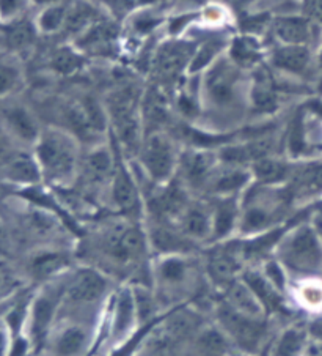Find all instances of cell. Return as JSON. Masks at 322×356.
Masks as SVG:
<instances>
[{"instance_id":"obj_1","label":"cell","mask_w":322,"mask_h":356,"mask_svg":"<svg viewBox=\"0 0 322 356\" xmlns=\"http://www.w3.org/2000/svg\"><path fill=\"white\" fill-rule=\"evenodd\" d=\"M77 262L107 273L117 282H148L153 257L145 221L115 215L77 240ZM150 284V282H148Z\"/></svg>"},{"instance_id":"obj_2","label":"cell","mask_w":322,"mask_h":356,"mask_svg":"<svg viewBox=\"0 0 322 356\" xmlns=\"http://www.w3.org/2000/svg\"><path fill=\"white\" fill-rule=\"evenodd\" d=\"M201 252L160 254L151 257L148 282L162 314L183 306H194L211 318L219 293L206 276Z\"/></svg>"},{"instance_id":"obj_3","label":"cell","mask_w":322,"mask_h":356,"mask_svg":"<svg viewBox=\"0 0 322 356\" xmlns=\"http://www.w3.org/2000/svg\"><path fill=\"white\" fill-rule=\"evenodd\" d=\"M32 152L47 188L69 189L74 186L85 152L74 134L57 124H46Z\"/></svg>"},{"instance_id":"obj_4","label":"cell","mask_w":322,"mask_h":356,"mask_svg":"<svg viewBox=\"0 0 322 356\" xmlns=\"http://www.w3.org/2000/svg\"><path fill=\"white\" fill-rule=\"evenodd\" d=\"M294 197L286 186H262L253 183L242 195L237 236L252 238L286 225Z\"/></svg>"},{"instance_id":"obj_5","label":"cell","mask_w":322,"mask_h":356,"mask_svg":"<svg viewBox=\"0 0 322 356\" xmlns=\"http://www.w3.org/2000/svg\"><path fill=\"white\" fill-rule=\"evenodd\" d=\"M118 284L107 273L77 262L67 275L62 311L104 317Z\"/></svg>"},{"instance_id":"obj_6","label":"cell","mask_w":322,"mask_h":356,"mask_svg":"<svg viewBox=\"0 0 322 356\" xmlns=\"http://www.w3.org/2000/svg\"><path fill=\"white\" fill-rule=\"evenodd\" d=\"M145 328L137 309L133 284H118L104 312L98 348L113 356L134 343Z\"/></svg>"},{"instance_id":"obj_7","label":"cell","mask_w":322,"mask_h":356,"mask_svg":"<svg viewBox=\"0 0 322 356\" xmlns=\"http://www.w3.org/2000/svg\"><path fill=\"white\" fill-rule=\"evenodd\" d=\"M103 318L60 311L47 334L41 356H90L99 346Z\"/></svg>"},{"instance_id":"obj_8","label":"cell","mask_w":322,"mask_h":356,"mask_svg":"<svg viewBox=\"0 0 322 356\" xmlns=\"http://www.w3.org/2000/svg\"><path fill=\"white\" fill-rule=\"evenodd\" d=\"M276 257L291 279L322 275V236L313 224L288 225L273 249Z\"/></svg>"},{"instance_id":"obj_9","label":"cell","mask_w":322,"mask_h":356,"mask_svg":"<svg viewBox=\"0 0 322 356\" xmlns=\"http://www.w3.org/2000/svg\"><path fill=\"white\" fill-rule=\"evenodd\" d=\"M143 93L134 86H121L105 98L110 134L124 156L135 158L140 150L145 128L142 118Z\"/></svg>"},{"instance_id":"obj_10","label":"cell","mask_w":322,"mask_h":356,"mask_svg":"<svg viewBox=\"0 0 322 356\" xmlns=\"http://www.w3.org/2000/svg\"><path fill=\"white\" fill-rule=\"evenodd\" d=\"M67 275L37 286L35 292L27 298L26 317L19 337L27 343L28 353L38 355L53 323L60 316Z\"/></svg>"},{"instance_id":"obj_11","label":"cell","mask_w":322,"mask_h":356,"mask_svg":"<svg viewBox=\"0 0 322 356\" xmlns=\"http://www.w3.org/2000/svg\"><path fill=\"white\" fill-rule=\"evenodd\" d=\"M211 320L228 337L239 355L261 356L278 328L273 318H253L235 312L217 298Z\"/></svg>"},{"instance_id":"obj_12","label":"cell","mask_w":322,"mask_h":356,"mask_svg":"<svg viewBox=\"0 0 322 356\" xmlns=\"http://www.w3.org/2000/svg\"><path fill=\"white\" fill-rule=\"evenodd\" d=\"M183 148L169 129H154L143 136L135 161L145 180L162 186L176 178Z\"/></svg>"},{"instance_id":"obj_13","label":"cell","mask_w":322,"mask_h":356,"mask_svg":"<svg viewBox=\"0 0 322 356\" xmlns=\"http://www.w3.org/2000/svg\"><path fill=\"white\" fill-rule=\"evenodd\" d=\"M241 73L242 70L237 68L228 56H220L205 73L200 74L201 104L216 112L231 114L242 99Z\"/></svg>"},{"instance_id":"obj_14","label":"cell","mask_w":322,"mask_h":356,"mask_svg":"<svg viewBox=\"0 0 322 356\" xmlns=\"http://www.w3.org/2000/svg\"><path fill=\"white\" fill-rule=\"evenodd\" d=\"M77 264L76 248L46 245L33 248L22 264V275L35 286L67 275Z\"/></svg>"},{"instance_id":"obj_15","label":"cell","mask_w":322,"mask_h":356,"mask_svg":"<svg viewBox=\"0 0 322 356\" xmlns=\"http://www.w3.org/2000/svg\"><path fill=\"white\" fill-rule=\"evenodd\" d=\"M217 150L203 147L183 148L176 178L196 197H203L214 170L219 168Z\"/></svg>"},{"instance_id":"obj_16","label":"cell","mask_w":322,"mask_h":356,"mask_svg":"<svg viewBox=\"0 0 322 356\" xmlns=\"http://www.w3.org/2000/svg\"><path fill=\"white\" fill-rule=\"evenodd\" d=\"M195 49L196 44L187 40H170L160 44L153 58V71L158 84L164 87L176 82L180 76L187 74Z\"/></svg>"},{"instance_id":"obj_17","label":"cell","mask_w":322,"mask_h":356,"mask_svg":"<svg viewBox=\"0 0 322 356\" xmlns=\"http://www.w3.org/2000/svg\"><path fill=\"white\" fill-rule=\"evenodd\" d=\"M176 227L201 249L212 245V210L211 202L206 197H195L190 200L186 210L178 218Z\"/></svg>"},{"instance_id":"obj_18","label":"cell","mask_w":322,"mask_h":356,"mask_svg":"<svg viewBox=\"0 0 322 356\" xmlns=\"http://www.w3.org/2000/svg\"><path fill=\"white\" fill-rule=\"evenodd\" d=\"M253 185L250 168L220 163L207 181L203 197H239Z\"/></svg>"},{"instance_id":"obj_19","label":"cell","mask_w":322,"mask_h":356,"mask_svg":"<svg viewBox=\"0 0 322 356\" xmlns=\"http://www.w3.org/2000/svg\"><path fill=\"white\" fill-rule=\"evenodd\" d=\"M247 101L248 109L255 115L267 117L276 114L280 109V95L276 79L271 74L269 68L264 65H260V67L252 70Z\"/></svg>"},{"instance_id":"obj_20","label":"cell","mask_w":322,"mask_h":356,"mask_svg":"<svg viewBox=\"0 0 322 356\" xmlns=\"http://www.w3.org/2000/svg\"><path fill=\"white\" fill-rule=\"evenodd\" d=\"M190 356H239L228 337L207 318L186 341Z\"/></svg>"},{"instance_id":"obj_21","label":"cell","mask_w":322,"mask_h":356,"mask_svg":"<svg viewBox=\"0 0 322 356\" xmlns=\"http://www.w3.org/2000/svg\"><path fill=\"white\" fill-rule=\"evenodd\" d=\"M0 177L5 185L16 189L43 185V174L33 152H17L8 156L0 169Z\"/></svg>"},{"instance_id":"obj_22","label":"cell","mask_w":322,"mask_h":356,"mask_svg":"<svg viewBox=\"0 0 322 356\" xmlns=\"http://www.w3.org/2000/svg\"><path fill=\"white\" fill-rule=\"evenodd\" d=\"M2 120L11 138L33 150L44 127L31 109L22 104H10L2 109Z\"/></svg>"},{"instance_id":"obj_23","label":"cell","mask_w":322,"mask_h":356,"mask_svg":"<svg viewBox=\"0 0 322 356\" xmlns=\"http://www.w3.org/2000/svg\"><path fill=\"white\" fill-rule=\"evenodd\" d=\"M241 200L242 195L210 199L212 210V245L237 236L241 221Z\"/></svg>"},{"instance_id":"obj_24","label":"cell","mask_w":322,"mask_h":356,"mask_svg":"<svg viewBox=\"0 0 322 356\" xmlns=\"http://www.w3.org/2000/svg\"><path fill=\"white\" fill-rule=\"evenodd\" d=\"M220 301H223L230 307L241 316L253 317V318H271L267 309L262 305L258 295L253 292V289L244 281V277H237L230 286H226L219 293Z\"/></svg>"},{"instance_id":"obj_25","label":"cell","mask_w":322,"mask_h":356,"mask_svg":"<svg viewBox=\"0 0 322 356\" xmlns=\"http://www.w3.org/2000/svg\"><path fill=\"white\" fill-rule=\"evenodd\" d=\"M269 63L273 70L285 74L303 78L313 67V54L310 46L278 44L269 52Z\"/></svg>"},{"instance_id":"obj_26","label":"cell","mask_w":322,"mask_h":356,"mask_svg":"<svg viewBox=\"0 0 322 356\" xmlns=\"http://www.w3.org/2000/svg\"><path fill=\"white\" fill-rule=\"evenodd\" d=\"M296 165L282 155L261 158L250 165L253 183L262 186H286L291 180Z\"/></svg>"},{"instance_id":"obj_27","label":"cell","mask_w":322,"mask_h":356,"mask_svg":"<svg viewBox=\"0 0 322 356\" xmlns=\"http://www.w3.org/2000/svg\"><path fill=\"white\" fill-rule=\"evenodd\" d=\"M272 33L278 44L310 46L313 40V24L305 16L286 15L272 21Z\"/></svg>"},{"instance_id":"obj_28","label":"cell","mask_w":322,"mask_h":356,"mask_svg":"<svg viewBox=\"0 0 322 356\" xmlns=\"http://www.w3.org/2000/svg\"><path fill=\"white\" fill-rule=\"evenodd\" d=\"M118 27L109 21H98L74 40V46L83 54H109L117 43Z\"/></svg>"},{"instance_id":"obj_29","label":"cell","mask_w":322,"mask_h":356,"mask_svg":"<svg viewBox=\"0 0 322 356\" xmlns=\"http://www.w3.org/2000/svg\"><path fill=\"white\" fill-rule=\"evenodd\" d=\"M288 300L292 307L318 314L322 311V281L319 277L291 279Z\"/></svg>"},{"instance_id":"obj_30","label":"cell","mask_w":322,"mask_h":356,"mask_svg":"<svg viewBox=\"0 0 322 356\" xmlns=\"http://www.w3.org/2000/svg\"><path fill=\"white\" fill-rule=\"evenodd\" d=\"M262 47L264 46L261 44L258 37L241 33L230 41L226 56L230 57V60L235 63L237 68L255 70L256 67L262 65V58L266 56Z\"/></svg>"},{"instance_id":"obj_31","label":"cell","mask_w":322,"mask_h":356,"mask_svg":"<svg viewBox=\"0 0 322 356\" xmlns=\"http://www.w3.org/2000/svg\"><path fill=\"white\" fill-rule=\"evenodd\" d=\"M307 336L308 331L303 326L296 323H288L285 326L278 325L267 350L271 356H302Z\"/></svg>"},{"instance_id":"obj_32","label":"cell","mask_w":322,"mask_h":356,"mask_svg":"<svg viewBox=\"0 0 322 356\" xmlns=\"http://www.w3.org/2000/svg\"><path fill=\"white\" fill-rule=\"evenodd\" d=\"M98 21H101V17L96 7H93L90 2H85V0H76L68 7L63 32L76 40Z\"/></svg>"},{"instance_id":"obj_33","label":"cell","mask_w":322,"mask_h":356,"mask_svg":"<svg viewBox=\"0 0 322 356\" xmlns=\"http://www.w3.org/2000/svg\"><path fill=\"white\" fill-rule=\"evenodd\" d=\"M226 44L230 43H226V40L222 37H214L203 41L201 44L196 46L192 62H190V67L187 70V74L195 76L205 73L220 56L225 54Z\"/></svg>"},{"instance_id":"obj_34","label":"cell","mask_w":322,"mask_h":356,"mask_svg":"<svg viewBox=\"0 0 322 356\" xmlns=\"http://www.w3.org/2000/svg\"><path fill=\"white\" fill-rule=\"evenodd\" d=\"M87 56L73 46H60L52 52L49 67L60 76H73L85 67Z\"/></svg>"},{"instance_id":"obj_35","label":"cell","mask_w":322,"mask_h":356,"mask_svg":"<svg viewBox=\"0 0 322 356\" xmlns=\"http://www.w3.org/2000/svg\"><path fill=\"white\" fill-rule=\"evenodd\" d=\"M68 7L69 5H67V3L57 2V3L47 5V7L41 10V13L38 15L37 21H35V26H37L38 33L53 35V33L63 32L65 22H67Z\"/></svg>"},{"instance_id":"obj_36","label":"cell","mask_w":322,"mask_h":356,"mask_svg":"<svg viewBox=\"0 0 322 356\" xmlns=\"http://www.w3.org/2000/svg\"><path fill=\"white\" fill-rule=\"evenodd\" d=\"M37 26L35 22H31L27 19L16 21L13 24L5 26V40L7 44L15 51H22L31 47L35 40H37Z\"/></svg>"},{"instance_id":"obj_37","label":"cell","mask_w":322,"mask_h":356,"mask_svg":"<svg viewBox=\"0 0 322 356\" xmlns=\"http://www.w3.org/2000/svg\"><path fill=\"white\" fill-rule=\"evenodd\" d=\"M22 71L11 58H0V98H5L21 87Z\"/></svg>"},{"instance_id":"obj_38","label":"cell","mask_w":322,"mask_h":356,"mask_svg":"<svg viewBox=\"0 0 322 356\" xmlns=\"http://www.w3.org/2000/svg\"><path fill=\"white\" fill-rule=\"evenodd\" d=\"M24 282H28L26 276L0 265V302L15 296L22 289Z\"/></svg>"},{"instance_id":"obj_39","label":"cell","mask_w":322,"mask_h":356,"mask_svg":"<svg viewBox=\"0 0 322 356\" xmlns=\"http://www.w3.org/2000/svg\"><path fill=\"white\" fill-rule=\"evenodd\" d=\"M32 0H0V24L8 26L24 19Z\"/></svg>"},{"instance_id":"obj_40","label":"cell","mask_w":322,"mask_h":356,"mask_svg":"<svg viewBox=\"0 0 322 356\" xmlns=\"http://www.w3.org/2000/svg\"><path fill=\"white\" fill-rule=\"evenodd\" d=\"M16 334L10 328L8 323L2 320L0 322V356H13L16 347Z\"/></svg>"},{"instance_id":"obj_41","label":"cell","mask_w":322,"mask_h":356,"mask_svg":"<svg viewBox=\"0 0 322 356\" xmlns=\"http://www.w3.org/2000/svg\"><path fill=\"white\" fill-rule=\"evenodd\" d=\"M159 19H156L154 16H150V15H142L135 19V24H134V29L135 32L139 33H148V32H153L154 27L159 26Z\"/></svg>"},{"instance_id":"obj_42","label":"cell","mask_w":322,"mask_h":356,"mask_svg":"<svg viewBox=\"0 0 322 356\" xmlns=\"http://www.w3.org/2000/svg\"><path fill=\"white\" fill-rule=\"evenodd\" d=\"M137 3V0H109V5L117 13H126Z\"/></svg>"},{"instance_id":"obj_43","label":"cell","mask_w":322,"mask_h":356,"mask_svg":"<svg viewBox=\"0 0 322 356\" xmlns=\"http://www.w3.org/2000/svg\"><path fill=\"white\" fill-rule=\"evenodd\" d=\"M308 334H312L313 337H316V339L322 341V317H318L314 318L312 325L308 326Z\"/></svg>"},{"instance_id":"obj_44","label":"cell","mask_w":322,"mask_h":356,"mask_svg":"<svg viewBox=\"0 0 322 356\" xmlns=\"http://www.w3.org/2000/svg\"><path fill=\"white\" fill-rule=\"evenodd\" d=\"M225 3H228L232 8H246L248 5H252L256 0H223Z\"/></svg>"},{"instance_id":"obj_45","label":"cell","mask_w":322,"mask_h":356,"mask_svg":"<svg viewBox=\"0 0 322 356\" xmlns=\"http://www.w3.org/2000/svg\"><path fill=\"white\" fill-rule=\"evenodd\" d=\"M314 10L316 15L319 17V21L322 22V0H314Z\"/></svg>"},{"instance_id":"obj_46","label":"cell","mask_w":322,"mask_h":356,"mask_svg":"<svg viewBox=\"0 0 322 356\" xmlns=\"http://www.w3.org/2000/svg\"><path fill=\"white\" fill-rule=\"evenodd\" d=\"M32 2L37 3V5H43V7H47V5L62 2V0H32Z\"/></svg>"},{"instance_id":"obj_47","label":"cell","mask_w":322,"mask_h":356,"mask_svg":"<svg viewBox=\"0 0 322 356\" xmlns=\"http://www.w3.org/2000/svg\"><path fill=\"white\" fill-rule=\"evenodd\" d=\"M316 67H318V70L321 71V74H322V46L319 47L318 54H316Z\"/></svg>"},{"instance_id":"obj_48","label":"cell","mask_w":322,"mask_h":356,"mask_svg":"<svg viewBox=\"0 0 322 356\" xmlns=\"http://www.w3.org/2000/svg\"><path fill=\"white\" fill-rule=\"evenodd\" d=\"M156 2V0H137V3H140V5H148V3H154Z\"/></svg>"},{"instance_id":"obj_49","label":"cell","mask_w":322,"mask_h":356,"mask_svg":"<svg viewBox=\"0 0 322 356\" xmlns=\"http://www.w3.org/2000/svg\"><path fill=\"white\" fill-rule=\"evenodd\" d=\"M3 232H5V225H3V221H2V218H0V236L3 235Z\"/></svg>"},{"instance_id":"obj_50","label":"cell","mask_w":322,"mask_h":356,"mask_svg":"<svg viewBox=\"0 0 322 356\" xmlns=\"http://www.w3.org/2000/svg\"><path fill=\"white\" fill-rule=\"evenodd\" d=\"M239 356H252V355H239Z\"/></svg>"}]
</instances>
